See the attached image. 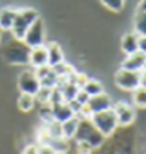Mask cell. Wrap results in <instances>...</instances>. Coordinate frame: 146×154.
<instances>
[{
	"label": "cell",
	"mask_w": 146,
	"mask_h": 154,
	"mask_svg": "<svg viewBox=\"0 0 146 154\" xmlns=\"http://www.w3.org/2000/svg\"><path fill=\"white\" fill-rule=\"evenodd\" d=\"M38 18H39V13L36 12L34 8L16 9V16H15L13 26L10 29L13 38L18 40V41H22L25 34H26V31L29 29V26L34 24Z\"/></svg>",
	"instance_id": "6da1fadb"
},
{
	"label": "cell",
	"mask_w": 146,
	"mask_h": 154,
	"mask_svg": "<svg viewBox=\"0 0 146 154\" xmlns=\"http://www.w3.org/2000/svg\"><path fill=\"white\" fill-rule=\"evenodd\" d=\"M74 140L76 141H86L97 150L102 145L105 137L95 128V125L92 123L91 119H79V126L76 131Z\"/></svg>",
	"instance_id": "7a4b0ae2"
},
{
	"label": "cell",
	"mask_w": 146,
	"mask_h": 154,
	"mask_svg": "<svg viewBox=\"0 0 146 154\" xmlns=\"http://www.w3.org/2000/svg\"><path fill=\"white\" fill-rule=\"evenodd\" d=\"M29 51L31 48L24 41L13 38L3 50V59L10 65H29Z\"/></svg>",
	"instance_id": "3957f363"
},
{
	"label": "cell",
	"mask_w": 146,
	"mask_h": 154,
	"mask_svg": "<svg viewBox=\"0 0 146 154\" xmlns=\"http://www.w3.org/2000/svg\"><path fill=\"white\" fill-rule=\"evenodd\" d=\"M91 120H92V123L95 125V128H97L105 138L111 137V135L114 134V131L117 129V126H118V122H117L115 113H114L112 109H107V110L94 113V115L91 116Z\"/></svg>",
	"instance_id": "277c9868"
},
{
	"label": "cell",
	"mask_w": 146,
	"mask_h": 154,
	"mask_svg": "<svg viewBox=\"0 0 146 154\" xmlns=\"http://www.w3.org/2000/svg\"><path fill=\"white\" fill-rule=\"evenodd\" d=\"M22 41L29 48L45 44V26H44V22H42L41 18H38L35 22L29 26V29L26 31Z\"/></svg>",
	"instance_id": "5b68a950"
},
{
	"label": "cell",
	"mask_w": 146,
	"mask_h": 154,
	"mask_svg": "<svg viewBox=\"0 0 146 154\" xmlns=\"http://www.w3.org/2000/svg\"><path fill=\"white\" fill-rule=\"evenodd\" d=\"M139 76H140V72L120 68L114 75V82L118 88H121L124 91H133L139 87Z\"/></svg>",
	"instance_id": "8992f818"
},
{
	"label": "cell",
	"mask_w": 146,
	"mask_h": 154,
	"mask_svg": "<svg viewBox=\"0 0 146 154\" xmlns=\"http://www.w3.org/2000/svg\"><path fill=\"white\" fill-rule=\"evenodd\" d=\"M39 79L36 78L35 71L34 69H28V71H22L18 76V88L21 93H26V94L35 95L36 91L39 90Z\"/></svg>",
	"instance_id": "52a82bcc"
},
{
	"label": "cell",
	"mask_w": 146,
	"mask_h": 154,
	"mask_svg": "<svg viewBox=\"0 0 146 154\" xmlns=\"http://www.w3.org/2000/svg\"><path fill=\"white\" fill-rule=\"evenodd\" d=\"M115 113V118L118 122V126H129L136 119V110L133 106H130L126 101H117L111 107Z\"/></svg>",
	"instance_id": "ba28073f"
},
{
	"label": "cell",
	"mask_w": 146,
	"mask_h": 154,
	"mask_svg": "<svg viewBox=\"0 0 146 154\" xmlns=\"http://www.w3.org/2000/svg\"><path fill=\"white\" fill-rule=\"evenodd\" d=\"M146 63V53H142V51H134L132 54H127L126 59L123 60L121 68L124 69H129V71H137L140 72L143 69Z\"/></svg>",
	"instance_id": "9c48e42d"
},
{
	"label": "cell",
	"mask_w": 146,
	"mask_h": 154,
	"mask_svg": "<svg viewBox=\"0 0 146 154\" xmlns=\"http://www.w3.org/2000/svg\"><path fill=\"white\" fill-rule=\"evenodd\" d=\"M86 104L92 110V113H98V112L111 109V107H112V100H111V97H110L108 94L101 93V94L89 97V101H88Z\"/></svg>",
	"instance_id": "30bf717a"
},
{
	"label": "cell",
	"mask_w": 146,
	"mask_h": 154,
	"mask_svg": "<svg viewBox=\"0 0 146 154\" xmlns=\"http://www.w3.org/2000/svg\"><path fill=\"white\" fill-rule=\"evenodd\" d=\"M48 57H47V47L45 44L32 47L29 51V66H32V69H36L39 66L48 65Z\"/></svg>",
	"instance_id": "8fae6325"
},
{
	"label": "cell",
	"mask_w": 146,
	"mask_h": 154,
	"mask_svg": "<svg viewBox=\"0 0 146 154\" xmlns=\"http://www.w3.org/2000/svg\"><path fill=\"white\" fill-rule=\"evenodd\" d=\"M47 47V57H48V66L54 68L57 66L59 63L64 62V54H63V50H61L60 44L56 43V41H50L45 44Z\"/></svg>",
	"instance_id": "7c38bea8"
},
{
	"label": "cell",
	"mask_w": 146,
	"mask_h": 154,
	"mask_svg": "<svg viewBox=\"0 0 146 154\" xmlns=\"http://www.w3.org/2000/svg\"><path fill=\"white\" fill-rule=\"evenodd\" d=\"M51 109H53V118H54V120H57L60 123H63L64 120H67L72 116H74V113L72 112V109H70L67 101L54 103V104H51Z\"/></svg>",
	"instance_id": "4fadbf2b"
},
{
	"label": "cell",
	"mask_w": 146,
	"mask_h": 154,
	"mask_svg": "<svg viewBox=\"0 0 146 154\" xmlns=\"http://www.w3.org/2000/svg\"><path fill=\"white\" fill-rule=\"evenodd\" d=\"M15 16H16V9H12V8L0 9V28L3 31H10L13 26Z\"/></svg>",
	"instance_id": "5bb4252c"
},
{
	"label": "cell",
	"mask_w": 146,
	"mask_h": 154,
	"mask_svg": "<svg viewBox=\"0 0 146 154\" xmlns=\"http://www.w3.org/2000/svg\"><path fill=\"white\" fill-rule=\"evenodd\" d=\"M137 34L136 32H127L124 34L121 38V50L124 51V54H132L134 51H137Z\"/></svg>",
	"instance_id": "9a60e30c"
},
{
	"label": "cell",
	"mask_w": 146,
	"mask_h": 154,
	"mask_svg": "<svg viewBox=\"0 0 146 154\" xmlns=\"http://www.w3.org/2000/svg\"><path fill=\"white\" fill-rule=\"evenodd\" d=\"M77 126H79V118L74 115L70 119L64 120L61 123V131H63V137L67 138V140H72L76 135V131H77Z\"/></svg>",
	"instance_id": "2e32d148"
},
{
	"label": "cell",
	"mask_w": 146,
	"mask_h": 154,
	"mask_svg": "<svg viewBox=\"0 0 146 154\" xmlns=\"http://www.w3.org/2000/svg\"><path fill=\"white\" fill-rule=\"evenodd\" d=\"M69 141L70 140H67L64 137H51L47 141V144L57 154H66L69 151Z\"/></svg>",
	"instance_id": "e0dca14e"
},
{
	"label": "cell",
	"mask_w": 146,
	"mask_h": 154,
	"mask_svg": "<svg viewBox=\"0 0 146 154\" xmlns=\"http://www.w3.org/2000/svg\"><path fill=\"white\" fill-rule=\"evenodd\" d=\"M35 106V97L32 94H26V93H21L18 97V107L22 112H29Z\"/></svg>",
	"instance_id": "ac0fdd59"
},
{
	"label": "cell",
	"mask_w": 146,
	"mask_h": 154,
	"mask_svg": "<svg viewBox=\"0 0 146 154\" xmlns=\"http://www.w3.org/2000/svg\"><path fill=\"white\" fill-rule=\"evenodd\" d=\"M134 32L137 35H146V12L134 13Z\"/></svg>",
	"instance_id": "d6986e66"
},
{
	"label": "cell",
	"mask_w": 146,
	"mask_h": 154,
	"mask_svg": "<svg viewBox=\"0 0 146 154\" xmlns=\"http://www.w3.org/2000/svg\"><path fill=\"white\" fill-rule=\"evenodd\" d=\"M57 79H59L57 73L51 68L44 76L39 78V85H41V87H47V88H56V87H57Z\"/></svg>",
	"instance_id": "ffe728a7"
},
{
	"label": "cell",
	"mask_w": 146,
	"mask_h": 154,
	"mask_svg": "<svg viewBox=\"0 0 146 154\" xmlns=\"http://www.w3.org/2000/svg\"><path fill=\"white\" fill-rule=\"evenodd\" d=\"M132 100H133V104L137 107H146V88L143 87H137L136 90L132 91Z\"/></svg>",
	"instance_id": "44dd1931"
},
{
	"label": "cell",
	"mask_w": 146,
	"mask_h": 154,
	"mask_svg": "<svg viewBox=\"0 0 146 154\" xmlns=\"http://www.w3.org/2000/svg\"><path fill=\"white\" fill-rule=\"evenodd\" d=\"M83 90H85L88 94L91 95H97V94H101V93H104V87H102V84L99 82L98 79H88V82L85 84V87H83Z\"/></svg>",
	"instance_id": "7402d4cb"
},
{
	"label": "cell",
	"mask_w": 146,
	"mask_h": 154,
	"mask_svg": "<svg viewBox=\"0 0 146 154\" xmlns=\"http://www.w3.org/2000/svg\"><path fill=\"white\" fill-rule=\"evenodd\" d=\"M53 69L57 73L59 78H67V76H70L73 72H74V68H73L72 65H69L67 62H61L57 66H54Z\"/></svg>",
	"instance_id": "603a6c76"
},
{
	"label": "cell",
	"mask_w": 146,
	"mask_h": 154,
	"mask_svg": "<svg viewBox=\"0 0 146 154\" xmlns=\"http://www.w3.org/2000/svg\"><path fill=\"white\" fill-rule=\"evenodd\" d=\"M51 93H53V88H47V87H39V90L36 91L35 101H38L39 104H45V103H50V97H51Z\"/></svg>",
	"instance_id": "cb8c5ba5"
},
{
	"label": "cell",
	"mask_w": 146,
	"mask_h": 154,
	"mask_svg": "<svg viewBox=\"0 0 146 154\" xmlns=\"http://www.w3.org/2000/svg\"><path fill=\"white\" fill-rule=\"evenodd\" d=\"M39 116H41L42 123H50V122L54 120V118H53V109H51L50 103L41 104V107H39Z\"/></svg>",
	"instance_id": "d4e9b609"
},
{
	"label": "cell",
	"mask_w": 146,
	"mask_h": 154,
	"mask_svg": "<svg viewBox=\"0 0 146 154\" xmlns=\"http://www.w3.org/2000/svg\"><path fill=\"white\" fill-rule=\"evenodd\" d=\"M99 2L111 12H120L124 8V0H99Z\"/></svg>",
	"instance_id": "484cf974"
},
{
	"label": "cell",
	"mask_w": 146,
	"mask_h": 154,
	"mask_svg": "<svg viewBox=\"0 0 146 154\" xmlns=\"http://www.w3.org/2000/svg\"><path fill=\"white\" fill-rule=\"evenodd\" d=\"M48 129L50 137H63V131H61V123L57 120H53L50 123H44Z\"/></svg>",
	"instance_id": "4316f807"
},
{
	"label": "cell",
	"mask_w": 146,
	"mask_h": 154,
	"mask_svg": "<svg viewBox=\"0 0 146 154\" xmlns=\"http://www.w3.org/2000/svg\"><path fill=\"white\" fill-rule=\"evenodd\" d=\"M50 138V134H48V129H47V126L45 125H42V126H39L38 131H36V141L38 144H47Z\"/></svg>",
	"instance_id": "83f0119b"
},
{
	"label": "cell",
	"mask_w": 146,
	"mask_h": 154,
	"mask_svg": "<svg viewBox=\"0 0 146 154\" xmlns=\"http://www.w3.org/2000/svg\"><path fill=\"white\" fill-rule=\"evenodd\" d=\"M95 148L86 141H76V151L77 154H92Z\"/></svg>",
	"instance_id": "f1b7e54d"
},
{
	"label": "cell",
	"mask_w": 146,
	"mask_h": 154,
	"mask_svg": "<svg viewBox=\"0 0 146 154\" xmlns=\"http://www.w3.org/2000/svg\"><path fill=\"white\" fill-rule=\"evenodd\" d=\"M89 97H91V95L88 94L83 88H79V90H77V93H76V97H74V98H76L80 104H86V103L89 101Z\"/></svg>",
	"instance_id": "f546056e"
},
{
	"label": "cell",
	"mask_w": 146,
	"mask_h": 154,
	"mask_svg": "<svg viewBox=\"0 0 146 154\" xmlns=\"http://www.w3.org/2000/svg\"><path fill=\"white\" fill-rule=\"evenodd\" d=\"M38 154H57L48 144H38Z\"/></svg>",
	"instance_id": "4dcf8cb0"
},
{
	"label": "cell",
	"mask_w": 146,
	"mask_h": 154,
	"mask_svg": "<svg viewBox=\"0 0 146 154\" xmlns=\"http://www.w3.org/2000/svg\"><path fill=\"white\" fill-rule=\"evenodd\" d=\"M67 103H69V106H70V109H72V112L76 115V116H77V113L80 112V109H82V106H83V104H80L76 98H73V100L67 101Z\"/></svg>",
	"instance_id": "1f68e13d"
},
{
	"label": "cell",
	"mask_w": 146,
	"mask_h": 154,
	"mask_svg": "<svg viewBox=\"0 0 146 154\" xmlns=\"http://www.w3.org/2000/svg\"><path fill=\"white\" fill-rule=\"evenodd\" d=\"M137 50L142 53H146V35L137 37Z\"/></svg>",
	"instance_id": "d6a6232c"
},
{
	"label": "cell",
	"mask_w": 146,
	"mask_h": 154,
	"mask_svg": "<svg viewBox=\"0 0 146 154\" xmlns=\"http://www.w3.org/2000/svg\"><path fill=\"white\" fill-rule=\"evenodd\" d=\"M22 154H38V145H35V144L26 145L24 148V151H22Z\"/></svg>",
	"instance_id": "836d02e7"
},
{
	"label": "cell",
	"mask_w": 146,
	"mask_h": 154,
	"mask_svg": "<svg viewBox=\"0 0 146 154\" xmlns=\"http://www.w3.org/2000/svg\"><path fill=\"white\" fill-rule=\"evenodd\" d=\"M139 87L146 88V71H140V76H139Z\"/></svg>",
	"instance_id": "e575fe53"
},
{
	"label": "cell",
	"mask_w": 146,
	"mask_h": 154,
	"mask_svg": "<svg viewBox=\"0 0 146 154\" xmlns=\"http://www.w3.org/2000/svg\"><path fill=\"white\" fill-rule=\"evenodd\" d=\"M136 11L137 12H146V0H139Z\"/></svg>",
	"instance_id": "d590c367"
},
{
	"label": "cell",
	"mask_w": 146,
	"mask_h": 154,
	"mask_svg": "<svg viewBox=\"0 0 146 154\" xmlns=\"http://www.w3.org/2000/svg\"><path fill=\"white\" fill-rule=\"evenodd\" d=\"M1 34H3V29L0 28V43H1Z\"/></svg>",
	"instance_id": "8d00e7d4"
},
{
	"label": "cell",
	"mask_w": 146,
	"mask_h": 154,
	"mask_svg": "<svg viewBox=\"0 0 146 154\" xmlns=\"http://www.w3.org/2000/svg\"><path fill=\"white\" fill-rule=\"evenodd\" d=\"M142 71H146V63H145V66H143V69Z\"/></svg>",
	"instance_id": "74e56055"
}]
</instances>
